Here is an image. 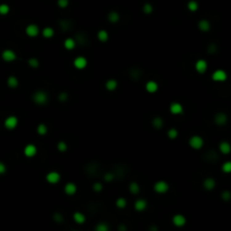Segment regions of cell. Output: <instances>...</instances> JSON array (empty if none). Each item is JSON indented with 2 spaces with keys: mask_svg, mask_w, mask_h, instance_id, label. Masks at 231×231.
Wrapping results in <instances>:
<instances>
[{
  "mask_svg": "<svg viewBox=\"0 0 231 231\" xmlns=\"http://www.w3.org/2000/svg\"><path fill=\"white\" fill-rule=\"evenodd\" d=\"M42 35L45 38H51L54 35V30H53L52 27H44L43 30H42Z\"/></svg>",
  "mask_w": 231,
  "mask_h": 231,
  "instance_id": "cell-27",
  "label": "cell"
},
{
  "mask_svg": "<svg viewBox=\"0 0 231 231\" xmlns=\"http://www.w3.org/2000/svg\"><path fill=\"white\" fill-rule=\"evenodd\" d=\"M37 133H38L40 136H45L46 133H47V126H46L44 123L38 124V126H37Z\"/></svg>",
  "mask_w": 231,
  "mask_h": 231,
  "instance_id": "cell-32",
  "label": "cell"
},
{
  "mask_svg": "<svg viewBox=\"0 0 231 231\" xmlns=\"http://www.w3.org/2000/svg\"><path fill=\"white\" fill-rule=\"evenodd\" d=\"M25 33H26L27 36L36 37L37 35L40 34V27L37 26L36 24H30V25H27L26 28H25Z\"/></svg>",
  "mask_w": 231,
  "mask_h": 231,
  "instance_id": "cell-5",
  "label": "cell"
},
{
  "mask_svg": "<svg viewBox=\"0 0 231 231\" xmlns=\"http://www.w3.org/2000/svg\"><path fill=\"white\" fill-rule=\"evenodd\" d=\"M3 125H5V128H6L7 130L16 129L17 125H18V119H17V116H15V115L8 116V117L5 120V122H3Z\"/></svg>",
  "mask_w": 231,
  "mask_h": 231,
  "instance_id": "cell-4",
  "label": "cell"
},
{
  "mask_svg": "<svg viewBox=\"0 0 231 231\" xmlns=\"http://www.w3.org/2000/svg\"><path fill=\"white\" fill-rule=\"evenodd\" d=\"M1 58L6 62H13L14 60L16 59V53L14 52L13 50H5L1 53Z\"/></svg>",
  "mask_w": 231,
  "mask_h": 231,
  "instance_id": "cell-9",
  "label": "cell"
},
{
  "mask_svg": "<svg viewBox=\"0 0 231 231\" xmlns=\"http://www.w3.org/2000/svg\"><path fill=\"white\" fill-rule=\"evenodd\" d=\"M87 64H88L87 59L86 58H83V56H77L76 59H75V61H73V66H75V68H76V69H79V70L85 69V68L87 67Z\"/></svg>",
  "mask_w": 231,
  "mask_h": 231,
  "instance_id": "cell-8",
  "label": "cell"
},
{
  "mask_svg": "<svg viewBox=\"0 0 231 231\" xmlns=\"http://www.w3.org/2000/svg\"><path fill=\"white\" fill-rule=\"evenodd\" d=\"M222 172H227V174H229V172H231V162L230 161H227L222 165Z\"/></svg>",
  "mask_w": 231,
  "mask_h": 231,
  "instance_id": "cell-39",
  "label": "cell"
},
{
  "mask_svg": "<svg viewBox=\"0 0 231 231\" xmlns=\"http://www.w3.org/2000/svg\"><path fill=\"white\" fill-rule=\"evenodd\" d=\"M129 189L132 194H139V193H140V186H139V184L136 182H132L129 185Z\"/></svg>",
  "mask_w": 231,
  "mask_h": 231,
  "instance_id": "cell-29",
  "label": "cell"
},
{
  "mask_svg": "<svg viewBox=\"0 0 231 231\" xmlns=\"http://www.w3.org/2000/svg\"><path fill=\"white\" fill-rule=\"evenodd\" d=\"M117 86H119V83H117V81L115 79H108L105 83V88L108 91H114L117 88Z\"/></svg>",
  "mask_w": 231,
  "mask_h": 231,
  "instance_id": "cell-18",
  "label": "cell"
},
{
  "mask_svg": "<svg viewBox=\"0 0 231 231\" xmlns=\"http://www.w3.org/2000/svg\"><path fill=\"white\" fill-rule=\"evenodd\" d=\"M162 125H164V120L161 119V117H155V119L152 120V126L153 128H156V129H161Z\"/></svg>",
  "mask_w": 231,
  "mask_h": 231,
  "instance_id": "cell-28",
  "label": "cell"
},
{
  "mask_svg": "<svg viewBox=\"0 0 231 231\" xmlns=\"http://www.w3.org/2000/svg\"><path fill=\"white\" fill-rule=\"evenodd\" d=\"M228 78V75L225 72V70H221V69H218L215 70L213 75H212V79L217 81V83H222V81H225Z\"/></svg>",
  "mask_w": 231,
  "mask_h": 231,
  "instance_id": "cell-6",
  "label": "cell"
},
{
  "mask_svg": "<svg viewBox=\"0 0 231 231\" xmlns=\"http://www.w3.org/2000/svg\"><path fill=\"white\" fill-rule=\"evenodd\" d=\"M158 89H159L158 83H156V81H153V80H150V81H148V83H145V90L148 92H150V94H153Z\"/></svg>",
  "mask_w": 231,
  "mask_h": 231,
  "instance_id": "cell-16",
  "label": "cell"
},
{
  "mask_svg": "<svg viewBox=\"0 0 231 231\" xmlns=\"http://www.w3.org/2000/svg\"><path fill=\"white\" fill-rule=\"evenodd\" d=\"M219 150H220V151H221L223 155H228V153H230L231 148H230V144H229V142H227V141L221 142V143L219 144Z\"/></svg>",
  "mask_w": 231,
  "mask_h": 231,
  "instance_id": "cell-22",
  "label": "cell"
},
{
  "mask_svg": "<svg viewBox=\"0 0 231 231\" xmlns=\"http://www.w3.org/2000/svg\"><path fill=\"white\" fill-rule=\"evenodd\" d=\"M97 37H98V40L100 41V42H103V43L107 42V41H108V33H107V30H100L98 33H97Z\"/></svg>",
  "mask_w": 231,
  "mask_h": 231,
  "instance_id": "cell-24",
  "label": "cell"
},
{
  "mask_svg": "<svg viewBox=\"0 0 231 231\" xmlns=\"http://www.w3.org/2000/svg\"><path fill=\"white\" fill-rule=\"evenodd\" d=\"M37 153V148L36 145L34 144H27L25 148H24V155L26 156L27 158H32Z\"/></svg>",
  "mask_w": 231,
  "mask_h": 231,
  "instance_id": "cell-13",
  "label": "cell"
},
{
  "mask_svg": "<svg viewBox=\"0 0 231 231\" xmlns=\"http://www.w3.org/2000/svg\"><path fill=\"white\" fill-rule=\"evenodd\" d=\"M147 206H148V203H147V201L143 200V198H139V200L136 201V203H134V209H136L138 212L144 211L145 209H147Z\"/></svg>",
  "mask_w": 231,
  "mask_h": 231,
  "instance_id": "cell-14",
  "label": "cell"
},
{
  "mask_svg": "<svg viewBox=\"0 0 231 231\" xmlns=\"http://www.w3.org/2000/svg\"><path fill=\"white\" fill-rule=\"evenodd\" d=\"M68 97H69V95H68V94H67L66 91L60 92L59 96H58V98H59L60 102H66L67 99H68Z\"/></svg>",
  "mask_w": 231,
  "mask_h": 231,
  "instance_id": "cell-41",
  "label": "cell"
},
{
  "mask_svg": "<svg viewBox=\"0 0 231 231\" xmlns=\"http://www.w3.org/2000/svg\"><path fill=\"white\" fill-rule=\"evenodd\" d=\"M187 9L189 11H196L198 9V3L195 0H189L187 2Z\"/></svg>",
  "mask_w": 231,
  "mask_h": 231,
  "instance_id": "cell-30",
  "label": "cell"
},
{
  "mask_svg": "<svg viewBox=\"0 0 231 231\" xmlns=\"http://www.w3.org/2000/svg\"><path fill=\"white\" fill-rule=\"evenodd\" d=\"M28 64H30V67H32V68H38L40 61H38L36 58H30V59L28 60Z\"/></svg>",
  "mask_w": 231,
  "mask_h": 231,
  "instance_id": "cell-38",
  "label": "cell"
},
{
  "mask_svg": "<svg viewBox=\"0 0 231 231\" xmlns=\"http://www.w3.org/2000/svg\"><path fill=\"white\" fill-rule=\"evenodd\" d=\"M32 99L37 105H45L47 100H49V96L44 90H37V91H35L33 94Z\"/></svg>",
  "mask_w": 231,
  "mask_h": 231,
  "instance_id": "cell-1",
  "label": "cell"
},
{
  "mask_svg": "<svg viewBox=\"0 0 231 231\" xmlns=\"http://www.w3.org/2000/svg\"><path fill=\"white\" fill-rule=\"evenodd\" d=\"M73 220H75V222L78 223V225H83V223H85V221H86V217H85V214L81 213V212H76V213L73 214Z\"/></svg>",
  "mask_w": 231,
  "mask_h": 231,
  "instance_id": "cell-21",
  "label": "cell"
},
{
  "mask_svg": "<svg viewBox=\"0 0 231 231\" xmlns=\"http://www.w3.org/2000/svg\"><path fill=\"white\" fill-rule=\"evenodd\" d=\"M172 223L175 227H178V228H182L186 225V218H185L183 214H175L172 217Z\"/></svg>",
  "mask_w": 231,
  "mask_h": 231,
  "instance_id": "cell-11",
  "label": "cell"
},
{
  "mask_svg": "<svg viewBox=\"0 0 231 231\" xmlns=\"http://www.w3.org/2000/svg\"><path fill=\"white\" fill-rule=\"evenodd\" d=\"M150 231H158V228L155 227V225H152V227H150Z\"/></svg>",
  "mask_w": 231,
  "mask_h": 231,
  "instance_id": "cell-48",
  "label": "cell"
},
{
  "mask_svg": "<svg viewBox=\"0 0 231 231\" xmlns=\"http://www.w3.org/2000/svg\"><path fill=\"white\" fill-rule=\"evenodd\" d=\"M169 111H170V113L174 114V115H179V114H182V113L184 112V107H183V105L180 103L174 102L169 106Z\"/></svg>",
  "mask_w": 231,
  "mask_h": 231,
  "instance_id": "cell-7",
  "label": "cell"
},
{
  "mask_svg": "<svg viewBox=\"0 0 231 231\" xmlns=\"http://www.w3.org/2000/svg\"><path fill=\"white\" fill-rule=\"evenodd\" d=\"M153 189H155V192L158 193V194H165V193L168 192L169 185H168V183H166L165 180H158V182H156V184L153 185Z\"/></svg>",
  "mask_w": 231,
  "mask_h": 231,
  "instance_id": "cell-2",
  "label": "cell"
},
{
  "mask_svg": "<svg viewBox=\"0 0 231 231\" xmlns=\"http://www.w3.org/2000/svg\"><path fill=\"white\" fill-rule=\"evenodd\" d=\"M46 182L50 183V184H56V183L60 182V178L61 176L58 172H50L47 175H46Z\"/></svg>",
  "mask_w": 231,
  "mask_h": 231,
  "instance_id": "cell-12",
  "label": "cell"
},
{
  "mask_svg": "<svg viewBox=\"0 0 231 231\" xmlns=\"http://www.w3.org/2000/svg\"><path fill=\"white\" fill-rule=\"evenodd\" d=\"M197 26L202 32H208V30H210V28H211V24H210V22L206 19H201L200 22H198Z\"/></svg>",
  "mask_w": 231,
  "mask_h": 231,
  "instance_id": "cell-20",
  "label": "cell"
},
{
  "mask_svg": "<svg viewBox=\"0 0 231 231\" xmlns=\"http://www.w3.org/2000/svg\"><path fill=\"white\" fill-rule=\"evenodd\" d=\"M167 136H168L169 139H172V140H174V139H176L177 136H178V131H177V129H170L168 130V133H167Z\"/></svg>",
  "mask_w": 231,
  "mask_h": 231,
  "instance_id": "cell-36",
  "label": "cell"
},
{
  "mask_svg": "<svg viewBox=\"0 0 231 231\" xmlns=\"http://www.w3.org/2000/svg\"><path fill=\"white\" fill-rule=\"evenodd\" d=\"M92 189H94L95 192L103 191V185L100 184V183H95V184L92 185Z\"/></svg>",
  "mask_w": 231,
  "mask_h": 231,
  "instance_id": "cell-44",
  "label": "cell"
},
{
  "mask_svg": "<svg viewBox=\"0 0 231 231\" xmlns=\"http://www.w3.org/2000/svg\"><path fill=\"white\" fill-rule=\"evenodd\" d=\"M56 148H58V150H59L60 152H66L67 149H68V144H67L64 141H60V142H58Z\"/></svg>",
  "mask_w": 231,
  "mask_h": 231,
  "instance_id": "cell-34",
  "label": "cell"
},
{
  "mask_svg": "<svg viewBox=\"0 0 231 231\" xmlns=\"http://www.w3.org/2000/svg\"><path fill=\"white\" fill-rule=\"evenodd\" d=\"M53 220H54L55 222H62L63 221L62 214H60V213H54V214H53Z\"/></svg>",
  "mask_w": 231,
  "mask_h": 231,
  "instance_id": "cell-43",
  "label": "cell"
},
{
  "mask_svg": "<svg viewBox=\"0 0 231 231\" xmlns=\"http://www.w3.org/2000/svg\"><path fill=\"white\" fill-rule=\"evenodd\" d=\"M188 143H189V147H191V148H193L194 150H198V149H201L202 147H203L204 141H203V139L200 136H193L189 139Z\"/></svg>",
  "mask_w": 231,
  "mask_h": 231,
  "instance_id": "cell-3",
  "label": "cell"
},
{
  "mask_svg": "<svg viewBox=\"0 0 231 231\" xmlns=\"http://www.w3.org/2000/svg\"><path fill=\"white\" fill-rule=\"evenodd\" d=\"M7 85H8V87H10V88H17L18 85H19V83H18V79H17L15 76H10V77H8V79H7Z\"/></svg>",
  "mask_w": 231,
  "mask_h": 231,
  "instance_id": "cell-23",
  "label": "cell"
},
{
  "mask_svg": "<svg viewBox=\"0 0 231 231\" xmlns=\"http://www.w3.org/2000/svg\"><path fill=\"white\" fill-rule=\"evenodd\" d=\"M116 206L119 209H124L126 206V200L123 197H120L116 200Z\"/></svg>",
  "mask_w": 231,
  "mask_h": 231,
  "instance_id": "cell-37",
  "label": "cell"
},
{
  "mask_svg": "<svg viewBox=\"0 0 231 231\" xmlns=\"http://www.w3.org/2000/svg\"><path fill=\"white\" fill-rule=\"evenodd\" d=\"M64 193L67 195H75L77 193V186L73 183H68L64 186Z\"/></svg>",
  "mask_w": 231,
  "mask_h": 231,
  "instance_id": "cell-17",
  "label": "cell"
},
{
  "mask_svg": "<svg viewBox=\"0 0 231 231\" xmlns=\"http://www.w3.org/2000/svg\"><path fill=\"white\" fill-rule=\"evenodd\" d=\"M142 10H143V13H144V14H147V15H150V14L153 11V7H152L151 3L147 2V3H144V5H143V7H142Z\"/></svg>",
  "mask_w": 231,
  "mask_h": 231,
  "instance_id": "cell-33",
  "label": "cell"
},
{
  "mask_svg": "<svg viewBox=\"0 0 231 231\" xmlns=\"http://www.w3.org/2000/svg\"><path fill=\"white\" fill-rule=\"evenodd\" d=\"M203 186H204V188L206 191H212L215 187V180L213 178H211V177H208L203 182Z\"/></svg>",
  "mask_w": 231,
  "mask_h": 231,
  "instance_id": "cell-19",
  "label": "cell"
},
{
  "mask_svg": "<svg viewBox=\"0 0 231 231\" xmlns=\"http://www.w3.org/2000/svg\"><path fill=\"white\" fill-rule=\"evenodd\" d=\"M107 18H108V20L111 23H117L120 20V14L117 13V11H115V10H112V11L108 14Z\"/></svg>",
  "mask_w": 231,
  "mask_h": 231,
  "instance_id": "cell-25",
  "label": "cell"
},
{
  "mask_svg": "<svg viewBox=\"0 0 231 231\" xmlns=\"http://www.w3.org/2000/svg\"><path fill=\"white\" fill-rule=\"evenodd\" d=\"M119 231H126V227L124 225H119Z\"/></svg>",
  "mask_w": 231,
  "mask_h": 231,
  "instance_id": "cell-47",
  "label": "cell"
},
{
  "mask_svg": "<svg viewBox=\"0 0 231 231\" xmlns=\"http://www.w3.org/2000/svg\"><path fill=\"white\" fill-rule=\"evenodd\" d=\"M208 62L203 59H200L195 62V70L197 71L198 73H204L206 70H208Z\"/></svg>",
  "mask_w": 231,
  "mask_h": 231,
  "instance_id": "cell-10",
  "label": "cell"
},
{
  "mask_svg": "<svg viewBox=\"0 0 231 231\" xmlns=\"http://www.w3.org/2000/svg\"><path fill=\"white\" fill-rule=\"evenodd\" d=\"M230 196H231L230 192H228V191H225L222 193V198H223L225 201H229V200H230Z\"/></svg>",
  "mask_w": 231,
  "mask_h": 231,
  "instance_id": "cell-45",
  "label": "cell"
},
{
  "mask_svg": "<svg viewBox=\"0 0 231 231\" xmlns=\"http://www.w3.org/2000/svg\"><path fill=\"white\" fill-rule=\"evenodd\" d=\"M76 41L73 40V38H71V37H69V38H66V41H64V47H66L67 50H73L75 47H76Z\"/></svg>",
  "mask_w": 231,
  "mask_h": 231,
  "instance_id": "cell-26",
  "label": "cell"
},
{
  "mask_svg": "<svg viewBox=\"0 0 231 231\" xmlns=\"http://www.w3.org/2000/svg\"><path fill=\"white\" fill-rule=\"evenodd\" d=\"M104 179H105V182H112L113 179H114V174H112V172H106L105 175H104Z\"/></svg>",
  "mask_w": 231,
  "mask_h": 231,
  "instance_id": "cell-42",
  "label": "cell"
},
{
  "mask_svg": "<svg viewBox=\"0 0 231 231\" xmlns=\"http://www.w3.org/2000/svg\"><path fill=\"white\" fill-rule=\"evenodd\" d=\"M228 121V116L225 115V113H218L217 115L214 116V122L218 124V125H225Z\"/></svg>",
  "mask_w": 231,
  "mask_h": 231,
  "instance_id": "cell-15",
  "label": "cell"
},
{
  "mask_svg": "<svg viewBox=\"0 0 231 231\" xmlns=\"http://www.w3.org/2000/svg\"><path fill=\"white\" fill-rule=\"evenodd\" d=\"M95 231H109V227L105 222H99L95 227Z\"/></svg>",
  "mask_w": 231,
  "mask_h": 231,
  "instance_id": "cell-31",
  "label": "cell"
},
{
  "mask_svg": "<svg viewBox=\"0 0 231 231\" xmlns=\"http://www.w3.org/2000/svg\"><path fill=\"white\" fill-rule=\"evenodd\" d=\"M56 3H58V6H59L60 8L64 9V8H67V7L69 6V0H58Z\"/></svg>",
  "mask_w": 231,
  "mask_h": 231,
  "instance_id": "cell-40",
  "label": "cell"
},
{
  "mask_svg": "<svg viewBox=\"0 0 231 231\" xmlns=\"http://www.w3.org/2000/svg\"><path fill=\"white\" fill-rule=\"evenodd\" d=\"M6 165L3 164V162L0 161V175H2V174H5L6 172Z\"/></svg>",
  "mask_w": 231,
  "mask_h": 231,
  "instance_id": "cell-46",
  "label": "cell"
},
{
  "mask_svg": "<svg viewBox=\"0 0 231 231\" xmlns=\"http://www.w3.org/2000/svg\"><path fill=\"white\" fill-rule=\"evenodd\" d=\"M10 7L7 5V3H1L0 5V15H7L9 13Z\"/></svg>",
  "mask_w": 231,
  "mask_h": 231,
  "instance_id": "cell-35",
  "label": "cell"
}]
</instances>
